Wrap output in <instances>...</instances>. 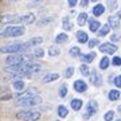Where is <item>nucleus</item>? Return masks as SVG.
<instances>
[{"label": "nucleus", "mask_w": 121, "mask_h": 121, "mask_svg": "<svg viewBox=\"0 0 121 121\" xmlns=\"http://www.w3.org/2000/svg\"><path fill=\"white\" fill-rule=\"evenodd\" d=\"M59 78V74H56V73H48V74H46L43 77V81L44 83H48V82H52V81H56Z\"/></svg>", "instance_id": "9b49d317"}, {"label": "nucleus", "mask_w": 121, "mask_h": 121, "mask_svg": "<svg viewBox=\"0 0 121 121\" xmlns=\"http://www.w3.org/2000/svg\"><path fill=\"white\" fill-rule=\"evenodd\" d=\"M87 4H89V0H81V5L82 7H86Z\"/></svg>", "instance_id": "58836bf2"}, {"label": "nucleus", "mask_w": 121, "mask_h": 121, "mask_svg": "<svg viewBox=\"0 0 121 121\" xmlns=\"http://www.w3.org/2000/svg\"><path fill=\"white\" fill-rule=\"evenodd\" d=\"M108 8L110 9V11H114V9L117 8V1L116 0H108Z\"/></svg>", "instance_id": "7c9ffc66"}, {"label": "nucleus", "mask_w": 121, "mask_h": 121, "mask_svg": "<svg viewBox=\"0 0 121 121\" xmlns=\"http://www.w3.org/2000/svg\"><path fill=\"white\" fill-rule=\"evenodd\" d=\"M27 42H28V44H30V47H32V46H36V44L42 43L43 39H42V36H35V38H31L30 40H27Z\"/></svg>", "instance_id": "412c9836"}, {"label": "nucleus", "mask_w": 121, "mask_h": 121, "mask_svg": "<svg viewBox=\"0 0 121 121\" xmlns=\"http://www.w3.org/2000/svg\"><path fill=\"white\" fill-rule=\"evenodd\" d=\"M73 74H74V67H69V69H66L63 75H65V78H70Z\"/></svg>", "instance_id": "72a5a7b5"}, {"label": "nucleus", "mask_w": 121, "mask_h": 121, "mask_svg": "<svg viewBox=\"0 0 121 121\" xmlns=\"http://www.w3.org/2000/svg\"><path fill=\"white\" fill-rule=\"evenodd\" d=\"M75 36H77V40L79 42V43H87V39L89 38H87L86 32H83V31H78Z\"/></svg>", "instance_id": "2eb2a0df"}, {"label": "nucleus", "mask_w": 121, "mask_h": 121, "mask_svg": "<svg viewBox=\"0 0 121 121\" xmlns=\"http://www.w3.org/2000/svg\"><path fill=\"white\" fill-rule=\"evenodd\" d=\"M26 30L23 26H8L0 30V38H9V36H22Z\"/></svg>", "instance_id": "7ed1b4c3"}, {"label": "nucleus", "mask_w": 121, "mask_h": 121, "mask_svg": "<svg viewBox=\"0 0 121 121\" xmlns=\"http://www.w3.org/2000/svg\"><path fill=\"white\" fill-rule=\"evenodd\" d=\"M34 22H35V15H32V13H27V15H3L0 17V23L12 24V26H15L16 23L31 24Z\"/></svg>", "instance_id": "f257e3e1"}, {"label": "nucleus", "mask_w": 121, "mask_h": 121, "mask_svg": "<svg viewBox=\"0 0 121 121\" xmlns=\"http://www.w3.org/2000/svg\"><path fill=\"white\" fill-rule=\"evenodd\" d=\"M112 63L114 66H120L121 65V58H120V56H114V58L112 59Z\"/></svg>", "instance_id": "f704fd0d"}, {"label": "nucleus", "mask_w": 121, "mask_h": 121, "mask_svg": "<svg viewBox=\"0 0 121 121\" xmlns=\"http://www.w3.org/2000/svg\"><path fill=\"white\" fill-rule=\"evenodd\" d=\"M69 40V36L66 34H58L55 36V43H65Z\"/></svg>", "instance_id": "aec40b11"}, {"label": "nucleus", "mask_w": 121, "mask_h": 121, "mask_svg": "<svg viewBox=\"0 0 121 121\" xmlns=\"http://www.w3.org/2000/svg\"><path fill=\"white\" fill-rule=\"evenodd\" d=\"M95 58V52H87V54H83V55H81V60H82L83 63H90V62H93V59Z\"/></svg>", "instance_id": "f8f14e48"}, {"label": "nucleus", "mask_w": 121, "mask_h": 121, "mask_svg": "<svg viewBox=\"0 0 121 121\" xmlns=\"http://www.w3.org/2000/svg\"><path fill=\"white\" fill-rule=\"evenodd\" d=\"M113 83H114V85H116L117 87H121V75H117V77L114 78Z\"/></svg>", "instance_id": "c9c22d12"}, {"label": "nucleus", "mask_w": 121, "mask_h": 121, "mask_svg": "<svg viewBox=\"0 0 121 121\" xmlns=\"http://www.w3.org/2000/svg\"><path fill=\"white\" fill-rule=\"evenodd\" d=\"M12 86L13 89H16V90H23L24 89V86H26V83H24V81L23 79H13V82H12Z\"/></svg>", "instance_id": "ddd939ff"}, {"label": "nucleus", "mask_w": 121, "mask_h": 121, "mask_svg": "<svg viewBox=\"0 0 121 121\" xmlns=\"http://www.w3.org/2000/svg\"><path fill=\"white\" fill-rule=\"evenodd\" d=\"M118 112L121 113V105H120V106H118Z\"/></svg>", "instance_id": "ea45409f"}, {"label": "nucleus", "mask_w": 121, "mask_h": 121, "mask_svg": "<svg viewBox=\"0 0 121 121\" xmlns=\"http://www.w3.org/2000/svg\"><path fill=\"white\" fill-rule=\"evenodd\" d=\"M16 118L22 121H38L40 118V113L36 110H30V109H24L16 113Z\"/></svg>", "instance_id": "20e7f679"}, {"label": "nucleus", "mask_w": 121, "mask_h": 121, "mask_svg": "<svg viewBox=\"0 0 121 121\" xmlns=\"http://www.w3.org/2000/svg\"><path fill=\"white\" fill-rule=\"evenodd\" d=\"M105 121H112L113 118H114V112L113 110H109V112L105 113V116H104Z\"/></svg>", "instance_id": "c756f323"}, {"label": "nucleus", "mask_w": 121, "mask_h": 121, "mask_svg": "<svg viewBox=\"0 0 121 121\" xmlns=\"http://www.w3.org/2000/svg\"><path fill=\"white\" fill-rule=\"evenodd\" d=\"M97 110H98V104L95 102V101H89V104L86 105V113H85V116H83V118L85 120H87V118H90L93 114H95L97 113Z\"/></svg>", "instance_id": "423d86ee"}, {"label": "nucleus", "mask_w": 121, "mask_h": 121, "mask_svg": "<svg viewBox=\"0 0 121 121\" xmlns=\"http://www.w3.org/2000/svg\"><path fill=\"white\" fill-rule=\"evenodd\" d=\"M74 90L78 91V93H83V91L87 90V83L82 79H77L74 82Z\"/></svg>", "instance_id": "1a4fd4ad"}, {"label": "nucleus", "mask_w": 121, "mask_h": 121, "mask_svg": "<svg viewBox=\"0 0 121 121\" xmlns=\"http://www.w3.org/2000/svg\"><path fill=\"white\" fill-rule=\"evenodd\" d=\"M67 114H69L67 108H66V106H63V105H59V106H58V116L63 118V117H67Z\"/></svg>", "instance_id": "6ab92c4d"}, {"label": "nucleus", "mask_w": 121, "mask_h": 121, "mask_svg": "<svg viewBox=\"0 0 121 121\" xmlns=\"http://www.w3.org/2000/svg\"><path fill=\"white\" fill-rule=\"evenodd\" d=\"M109 62H110V60H109V58H108V56H104L102 59L99 60V69H101V70H105V69H108V66H109Z\"/></svg>", "instance_id": "b1692460"}, {"label": "nucleus", "mask_w": 121, "mask_h": 121, "mask_svg": "<svg viewBox=\"0 0 121 121\" xmlns=\"http://www.w3.org/2000/svg\"><path fill=\"white\" fill-rule=\"evenodd\" d=\"M117 121H121V120H117Z\"/></svg>", "instance_id": "c03bdc74"}, {"label": "nucleus", "mask_w": 121, "mask_h": 121, "mask_svg": "<svg viewBox=\"0 0 121 121\" xmlns=\"http://www.w3.org/2000/svg\"><path fill=\"white\" fill-rule=\"evenodd\" d=\"M67 90H69V87H67V85H66V83H63V85L59 87V91H58V93H59L60 98H65L66 95H67Z\"/></svg>", "instance_id": "393cba45"}, {"label": "nucleus", "mask_w": 121, "mask_h": 121, "mask_svg": "<svg viewBox=\"0 0 121 121\" xmlns=\"http://www.w3.org/2000/svg\"><path fill=\"white\" fill-rule=\"evenodd\" d=\"M108 97H109L110 101H117V99L120 98V91L118 90H110L109 94H108Z\"/></svg>", "instance_id": "4be33fe9"}, {"label": "nucleus", "mask_w": 121, "mask_h": 121, "mask_svg": "<svg viewBox=\"0 0 121 121\" xmlns=\"http://www.w3.org/2000/svg\"><path fill=\"white\" fill-rule=\"evenodd\" d=\"M91 1H98V0H91Z\"/></svg>", "instance_id": "a19ab883"}, {"label": "nucleus", "mask_w": 121, "mask_h": 121, "mask_svg": "<svg viewBox=\"0 0 121 121\" xmlns=\"http://www.w3.org/2000/svg\"><path fill=\"white\" fill-rule=\"evenodd\" d=\"M105 12V5L102 4H97L93 7V15L94 16H99V15H102Z\"/></svg>", "instance_id": "4468645a"}, {"label": "nucleus", "mask_w": 121, "mask_h": 121, "mask_svg": "<svg viewBox=\"0 0 121 121\" xmlns=\"http://www.w3.org/2000/svg\"><path fill=\"white\" fill-rule=\"evenodd\" d=\"M108 26L110 28H114L117 30L118 27H120V16L117 15V16H109L108 17Z\"/></svg>", "instance_id": "9d476101"}, {"label": "nucleus", "mask_w": 121, "mask_h": 121, "mask_svg": "<svg viewBox=\"0 0 121 121\" xmlns=\"http://www.w3.org/2000/svg\"><path fill=\"white\" fill-rule=\"evenodd\" d=\"M98 43H99L98 39H90V40L87 42V46H89V48H93L94 46H97Z\"/></svg>", "instance_id": "473e14b6"}, {"label": "nucleus", "mask_w": 121, "mask_h": 121, "mask_svg": "<svg viewBox=\"0 0 121 121\" xmlns=\"http://www.w3.org/2000/svg\"><path fill=\"white\" fill-rule=\"evenodd\" d=\"M90 81L93 82L94 86H101V83H102V77H101L95 70H90Z\"/></svg>", "instance_id": "6e6552de"}, {"label": "nucleus", "mask_w": 121, "mask_h": 121, "mask_svg": "<svg viewBox=\"0 0 121 121\" xmlns=\"http://www.w3.org/2000/svg\"><path fill=\"white\" fill-rule=\"evenodd\" d=\"M99 51L105 54H114L117 51V47L113 43H102L99 44Z\"/></svg>", "instance_id": "0eeeda50"}, {"label": "nucleus", "mask_w": 121, "mask_h": 121, "mask_svg": "<svg viewBox=\"0 0 121 121\" xmlns=\"http://www.w3.org/2000/svg\"><path fill=\"white\" fill-rule=\"evenodd\" d=\"M55 121H59V120H55Z\"/></svg>", "instance_id": "37998d69"}, {"label": "nucleus", "mask_w": 121, "mask_h": 121, "mask_svg": "<svg viewBox=\"0 0 121 121\" xmlns=\"http://www.w3.org/2000/svg\"><path fill=\"white\" fill-rule=\"evenodd\" d=\"M28 48H30L28 42H26V43H11L0 47V52L1 54H9V55L11 54H22Z\"/></svg>", "instance_id": "f03ea898"}, {"label": "nucleus", "mask_w": 121, "mask_h": 121, "mask_svg": "<svg viewBox=\"0 0 121 121\" xmlns=\"http://www.w3.org/2000/svg\"><path fill=\"white\" fill-rule=\"evenodd\" d=\"M120 38H121V34H113L110 36V40L112 42H117V40H120Z\"/></svg>", "instance_id": "e433bc0d"}, {"label": "nucleus", "mask_w": 121, "mask_h": 121, "mask_svg": "<svg viewBox=\"0 0 121 121\" xmlns=\"http://www.w3.org/2000/svg\"><path fill=\"white\" fill-rule=\"evenodd\" d=\"M60 54V50L56 46H51V47L48 48V55L50 56H56V55H59Z\"/></svg>", "instance_id": "a878e982"}, {"label": "nucleus", "mask_w": 121, "mask_h": 121, "mask_svg": "<svg viewBox=\"0 0 121 121\" xmlns=\"http://www.w3.org/2000/svg\"><path fill=\"white\" fill-rule=\"evenodd\" d=\"M67 1H69V5H70V7H74V5L77 4L78 0H67Z\"/></svg>", "instance_id": "4c0bfd02"}, {"label": "nucleus", "mask_w": 121, "mask_h": 121, "mask_svg": "<svg viewBox=\"0 0 121 121\" xmlns=\"http://www.w3.org/2000/svg\"><path fill=\"white\" fill-rule=\"evenodd\" d=\"M62 26H63V30L70 31L73 28V23L70 20V17H63V22H62Z\"/></svg>", "instance_id": "f3484780"}, {"label": "nucleus", "mask_w": 121, "mask_h": 121, "mask_svg": "<svg viewBox=\"0 0 121 121\" xmlns=\"http://www.w3.org/2000/svg\"><path fill=\"white\" fill-rule=\"evenodd\" d=\"M79 52H81V48L79 47H71V50H70V55L71 56H78L79 55Z\"/></svg>", "instance_id": "2f4dec72"}, {"label": "nucleus", "mask_w": 121, "mask_h": 121, "mask_svg": "<svg viewBox=\"0 0 121 121\" xmlns=\"http://www.w3.org/2000/svg\"><path fill=\"white\" fill-rule=\"evenodd\" d=\"M11 1H17V0H11Z\"/></svg>", "instance_id": "79ce46f5"}, {"label": "nucleus", "mask_w": 121, "mask_h": 121, "mask_svg": "<svg viewBox=\"0 0 121 121\" xmlns=\"http://www.w3.org/2000/svg\"><path fill=\"white\" fill-rule=\"evenodd\" d=\"M79 71H81V74H82V75H90L89 66H86V65H82V66H81V67H79Z\"/></svg>", "instance_id": "cd10ccee"}, {"label": "nucleus", "mask_w": 121, "mask_h": 121, "mask_svg": "<svg viewBox=\"0 0 121 121\" xmlns=\"http://www.w3.org/2000/svg\"><path fill=\"white\" fill-rule=\"evenodd\" d=\"M32 55H34L35 58H42V56L44 55V51L42 48H35L34 52H32Z\"/></svg>", "instance_id": "c85d7f7f"}, {"label": "nucleus", "mask_w": 121, "mask_h": 121, "mask_svg": "<svg viewBox=\"0 0 121 121\" xmlns=\"http://www.w3.org/2000/svg\"><path fill=\"white\" fill-rule=\"evenodd\" d=\"M86 20H87V15L85 12H81L79 15H78V17H77L78 26H83V24L86 23Z\"/></svg>", "instance_id": "a211bd4d"}, {"label": "nucleus", "mask_w": 121, "mask_h": 121, "mask_svg": "<svg viewBox=\"0 0 121 121\" xmlns=\"http://www.w3.org/2000/svg\"><path fill=\"white\" fill-rule=\"evenodd\" d=\"M109 31H110V27L108 26V24H105V26H102L101 28H99V31H98V35L99 36H105V35L108 34Z\"/></svg>", "instance_id": "bb28decb"}, {"label": "nucleus", "mask_w": 121, "mask_h": 121, "mask_svg": "<svg viewBox=\"0 0 121 121\" xmlns=\"http://www.w3.org/2000/svg\"><path fill=\"white\" fill-rule=\"evenodd\" d=\"M42 104V97L39 95H31V97H27V98H22L17 99L16 105L19 106H24V108H28V106H36V105Z\"/></svg>", "instance_id": "39448f33"}, {"label": "nucleus", "mask_w": 121, "mask_h": 121, "mask_svg": "<svg viewBox=\"0 0 121 121\" xmlns=\"http://www.w3.org/2000/svg\"><path fill=\"white\" fill-rule=\"evenodd\" d=\"M82 99H78V98H74L71 99V108H73V110H75V112H78L79 109L82 108Z\"/></svg>", "instance_id": "dca6fc26"}, {"label": "nucleus", "mask_w": 121, "mask_h": 121, "mask_svg": "<svg viewBox=\"0 0 121 121\" xmlns=\"http://www.w3.org/2000/svg\"><path fill=\"white\" fill-rule=\"evenodd\" d=\"M99 27H101L99 22H97V20H91L90 19V31L91 32H98Z\"/></svg>", "instance_id": "5701e85b"}]
</instances>
